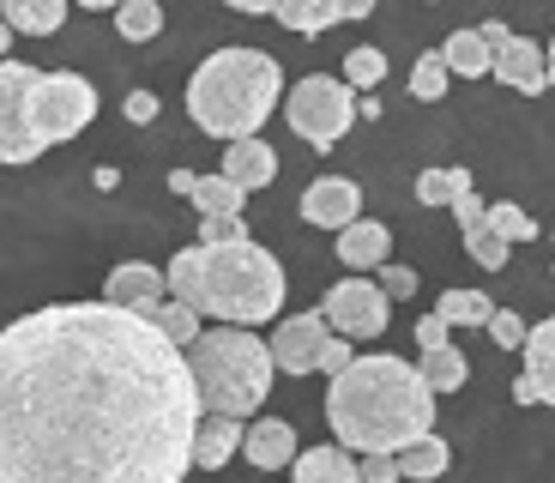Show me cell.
Wrapping results in <instances>:
<instances>
[{
    "instance_id": "1",
    "label": "cell",
    "mask_w": 555,
    "mask_h": 483,
    "mask_svg": "<svg viewBox=\"0 0 555 483\" xmlns=\"http://www.w3.org/2000/svg\"><path fill=\"white\" fill-rule=\"evenodd\" d=\"M199 417L152 315L49 303L0 327V483H181Z\"/></svg>"
},
{
    "instance_id": "2",
    "label": "cell",
    "mask_w": 555,
    "mask_h": 483,
    "mask_svg": "<svg viewBox=\"0 0 555 483\" xmlns=\"http://www.w3.org/2000/svg\"><path fill=\"white\" fill-rule=\"evenodd\" d=\"M326 423L345 454H404L435 435V393L416 363L404 357H357L326 386Z\"/></svg>"
},
{
    "instance_id": "3",
    "label": "cell",
    "mask_w": 555,
    "mask_h": 483,
    "mask_svg": "<svg viewBox=\"0 0 555 483\" xmlns=\"http://www.w3.org/2000/svg\"><path fill=\"white\" fill-rule=\"evenodd\" d=\"M164 278H169V296L176 303H188L199 320L211 315L218 327H260L291 296L278 254H266L254 236L248 242H218V249L194 242V249H181L169 260Z\"/></svg>"
},
{
    "instance_id": "4",
    "label": "cell",
    "mask_w": 555,
    "mask_h": 483,
    "mask_svg": "<svg viewBox=\"0 0 555 483\" xmlns=\"http://www.w3.org/2000/svg\"><path fill=\"white\" fill-rule=\"evenodd\" d=\"M278 97H284L278 61L266 49L230 42V49H218V55H206L194 67V79H188V115H194L199 134L236 145V139H260L266 115L278 110Z\"/></svg>"
},
{
    "instance_id": "5",
    "label": "cell",
    "mask_w": 555,
    "mask_h": 483,
    "mask_svg": "<svg viewBox=\"0 0 555 483\" xmlns=\"http://www.w3.org/2000/svg\"><path fill=\"white\" fill-rule=\"evenodd\" d=\"M188 374L206 417H254L272 393L278 363L272 345L254 339V327H206L188 345Z\"/></svg>"
},
{
    "instance_id": "6",
    "label": "cell",
    "mask_w": 555,
    "mask_h": 483,
    "mask_svg": "<svg viewBox=\"0 0 555 483\" xmlns=\"http://www.w3.org/2000/svg\"><path fill=\"white\" fill-rule=\"evenodd\" d=\"M284 122H291L296 139H308L314 152L338 145V139L357 127V91L345 79H326V73H308V79L291 85L284 97Z\"/></svg>"
},
{
    "instance_id": "7",
    "label": "cell",
    "mask_w": 555,
    "mask_h": 483,
    "mask_svg": "<svg viewBox=\"0 0 555 483\" xmlns=\"http://www.w3.org/2000/svg\"><path fill=\"white\" fill-rule=\"evenodd\" d=\"M98 122V91L85 73H37L30 85V127H37V145H61V139L85 134Z\"/></svg>"
},
{
    "instance_id": "8",
    "label": "cell",
    "mask_w": 555,
    "mask_h": 483,
    "mask_svg": "<svg viewBox=\"0 0 555 483\" xmlns=\"http://www.w3.org/2000/svg\"><path fill=\"white\" fill-rule=\"evenodd\" d=\"M30 85L37 67L25 61H0V164H37V127H30Z\"/></svg>"
},
{
    "instance_id": "9",
    "label": "cell",
    "mask_w": 555,
    "mask_h": 483,
    "mask_svg": "<svg viewBox=\"0 0 555 483\" xmlns=\"http://www.w3.org/2000/svg\"><path fill=\"white\" fill-rule=\"evenodd\" d=\"M326 327L338 332V339H380L392 320V296L375 284V278H345V284L326 290Z\"/></svg>"
},
{
    "instance_id": "10",
    "label": "cell",
    "mask_w": 555,
    "mask_h": 483,
    "mask_svg": "<svg viewBox=\"0 0 555 483\" xmlns=\"http://www.w3.org/2000/svg\"><path fill=\"white\" fill-rule=\"evenodd\" d=\"M326 339H333V327H326V315H291L278 320V332L266 339L272 345V363L284 374H320V351H326Z\"/></svg>"
},
{
    "instance_id": "11",
    "label": "cell",
    "mask_w": 555,
    "mask_h": 483,
    "mask_svg": "<svg viewBox=\"0 0 555 483\" xmlns=\"http://www.w3.org/2000/svg\"><path fill=\"white\" fill-rule=\"evenodd\" d=\"M489 73H495L507 91H519V97H538L543 85H550V61H543V42H531V37H507V42H495L489 49Z\"/></svg>"
},
{
    "instance_id": "12",
    "label": "cell",
    "mask_w": 555,
    "mask_h": 483,
    "mask_svg": "<svg viewBox=\"0 0 555 483\" xmlns=\"http://www.w3.org/2000/svg\"><path fill=\"white\" fill-rule=\"evenodd\" d=\"M302 218L314 224V230H350V224L362 218V188H357L350 176H320V181H308Z\"/></svg>"
},
{
    "instance_id": "13",
    "label": "cell",
    "mask_w": 555,
    "mask_h": 483,
    "mask_svg": "<svg viewBox=\"0 0 555 483\" xmlns=\"http://www.w3.org/2000/svg\"><path fill=\"white\" fill-rule=\"evenodd\" d=\"M103 303L133 308V315H152L157 303H169V278L157 272V266H145V260H127V266H115V272H109Z\"/></svg>"
},
{
    "instance_id": "14",
    "label": "cell",
    "mask_w": 555,
    "mask_h": 483,
    "mask_svg": "<svg viewBox=\"0 0 555 483\" xmlns=\"http://www.w3.org/2000/svg\"><path fill=\"white\" fill-rule=\"evenodd\" d=\"M296 429L284 423V417H260V423H248V435H242V459H248L254 471H278V466H296Z\"/></svg>"
},
{
    "instance_id": "15",
    "label": "cell",
    "mask_w": 555,
    "mask_h": 483,
    "mask_svg": "<svg viewBox=\"0 0 555 483\" xmlns=\"http://www.w3.org/2000/svg\"><path fill=\"white\" fill-rule=\"evenodd\" d=\"M223 181H236L242 193H260L278 181V152L266 139H236V145H223Z\"/></svg>"
},
{
    "instance_id": "16",
    "label": "cell",
    "mask_w": 555,
    "mask_h": 483,
    "mask_svg": "<svg viewBox=\"0 0 555 483\" xmlns=\"http://www.w3.org/2000/svg\"><path fill=\"white\" fill-rule=\"evenodd\" d=\"M242 435H248L242 417H199V429H194V471L230 466V459L242 454Z\"/></svg>"
},
{
    "instance_id": "17",
    "label": "cell",
    "mask_w": 555,
    "mask_h": 483,
    "mask_svg": "<svg viewBox=\"0 0 555 483\" xmlns=\"http://www.w3.org/2000/svg\"><path fill=\"white\" fill-rule=\"evenodd\" d=\"M526 386L538 393V405L555 411V315L526 332Z\"/></svg>"
},
{
    "instance_id": "18",
    "label": "cell",
    "mask_w": 555,
    "mask_h": 483,
    "mask_svg": "<svg viewBox=\"0 0 555 483\" xmlns=\"http://www.w3.org/2000/svg\"><path fill=\"white\" fill-rule=\"evenodd\" d=\"M387 249H392L387 224H369V218H357L350 230H338V260H345L350 272H369V266H380V260H387Z\"/></svg>"
},
{
    "instance_id": "19",
    "label": "cell",
    "mask_w": 555,
    "mask_h": 483,
    "mask_svg": "<svg viewBox=\"0 0 555 483\" xmlns=\"http://www.w3.org/2000/svg\"><path fill=\"white\" fill-rule=\"evenodd\" d=\"M67 7L73 0H0V18L25 37H55L67 25Z\"/></svg>"
},
{
    "instance_id": "20",
    "label": "cell",
    "mask_w": 555,
    "mask_h": 483,
    "mask_svg": "<svg viewBox=\"0 0 555 483\" xmlns=\"http://www.w3.org/2000/svg\"><path fill=\"white\" fill-rule=\"evenodd\" d=\"M296 483H362L357 471V454H345V447H308V454H296Z\"/></svg>"
},
{
    "instance_id": "21",
    "label": "cell",
    "mask_w": 555,
    "mask_h": 483,
    "mask_svg": "<svg viewBox=\"0 0 555 483\" xmlns=\"http://www.w3.org/2000/svg\"><path fill=\"white\" fill-rule=\"evenodd\" d=\"M278 25L296 37H320V30L345 25V7L338 0H278Z\"/></svg>"
},
{
    "instance_id": "22",
    "label": "cell",
    "mask_w": 555,
    "mask_h": 483,
    "mask_svg": "<svg viewBox=\"0 0 555 483\" xmlns=\"http://www.w3.org/2000/svg\"><path fill=\"white\" fill-rule=\"evenodd\" d=\"M392 459H399L404 483H429V478H441V471L453 466V447H447L441 435H423V442H411L404 454H392Z\"/></svg>"
},
{
    "instance_id": "23",
    "label": "cell",
    "mask_w": 555,
    "mask_h": 483,
    "mask_svg": "<svg viewBox=\"0 0 555 483\" xmlns=\"http://www.w3.org/2000/svg\"><path fill=\"white\" fill-rule=\"evenodd\" d=\"M441 61L459 79H477V73H489V42L477 37V30H453V37L441 42Z\"/></svg>"
},
{
    "instance_id": "24",
    "label": "cell",
    "mask_w": 555,
    "mask_h": 483,
    "mask_svg": "<svg viewBox=\"0 0 555 483\" xmlns=\"http://www.w3.org/2000/svg\"><path fill=\"white\" fill-rule=\"evenodd\" d=\"M435 315H441L447 327H489L495 303H489L483 290H441V303H435Z\"/></svg>"
},
{
    "instance_id": "25",
    "label": "cell",
    "mask_w": 555,
    "mask_h": 483,
    "mask_svg": "<svg viewBox=\"0 0 555 483\" xmlns=\"http://www.w3.org/2000/svg\"><path fill=\"white\" fill-rule=\"evenodd\" d=\"M194 206H199V218H242V206H248V193H242L236 181H223V176H199Z\"/></svg>"
},
{
    "instance_id": "26",
    "label": "cell",
    "mask_w": 555,
    "mask_h": 483,
    "mask_svg": "<svg viewBox=\"0 0 555 483\" xmlns=\"http://www.w3.org/2000/svg\"><path fill=\"white\" fill-rule=\"evenodd\" d=\"M115 30H121L127 42H152L157 30H164V0H121V7H115Z\"/></svg>"
},
{
    "instance_id": "27",
    "label": "cell",
    "mask_w": 555,
    "mask_h": 483,
    "mask_svg": "<svg viewBox=\"0 0 555 483\" xmlns=\"http://www.w3.org/2000/svg\"><path fill=\"white\" fill-rule=\"evenodd\" d=\"M416 374H423L429 393H453V386H465V357H459L453 345H435V351H423Z\"/></svg>"
},
{
    "instance_id": "28",
    "label": "cell",
    "mask_w": 555,
    "mask_h": 483,
    "mask_svg": "<svg viewBox=\"0 0 555 483\" xmlns=\"http://www.w3.org/2000/svg\"><path fill=\"white\" fill-rule=\"evenodd\" d=\"M152 327L164 332L169 345H181V351L194 345L199 332H206V327H199V315H194V308H188V303H176V296H169V303H157V308H152Z\"/></svg>"
},
{
    "instance_id": "29",
    "label": "cell",
    "mask_w": 555,
    "mask_h": 483,
    "mask_svg": "<svg viewBox=\"0 0 555 483\" xmlns=\"http://www.w3.org/2000/svg\"><path fill=\"white\" fill-rule=\"evenodd\" d=\"M380 79H387V55H380L375 42H362V49H350V55H345V85L357 97H369Z\"/></svg>"
},
{
    "instance_id": "30",
    "label": "cell",
    "mask_w": 555,
    "mask_h": 483,
    "mask_svg": "<svg viewBox=\"0 0 555 483\" xmlns=\"http://www.w3.org/2000/svg\"><path fill=\"white\" fill-rule=\"evenodd\" d=\"M459 188H472V169H423L416 176V200L423 206H453Z\"/></svg>"
},
{
    "instance_id": "31",
    "label": "cell",
    "mask_w": 555,
    "mask_h": 483,
    "mask_svg": "<svg viewBox=\"0 0 555 483\" xmlns=\"http://www.w3.org/2000/svg\"><path fill=\"white\" fill-rule=\"evenodd\" d=\"M447 61H441V49H429V55H416V67H411V97L416 103H435V97H447Z\"/></svg>"
},
{
    "instance_id": "32",
    "label": "cell",
    "mask_w": 555,
    "mask_h": 483,
    "mask_svg": "<svg viewBox=\"0 0 555 483\" xmlns=\"http://www.w3.org/2000/svg\"><path fill=\"white\" fill-rule=\"evenodd\" d=\"M465 249H472V260L483 266V272H501L507 266V242H501L489 224H477V230H465Z\"/></svg>"
},
{
    "instance_id": "33",
    "label": "cell",
    "mask_w": 555,
    "mask_h": 483,
    "mask_svg": "<svg viewBox=\"0 0 555 483\" xmlns=\"http://www.w3.org/2000/svg\"><path fill=\"white\" fill-rule=\"evenodd\" d=\"M483 224L501 236V242H531V236H538V224H531L519 206H489V218H483Z\"/></svg>"
},
{
    "instance_id": "34",
    "label": "cell",
    "mask_w": 555,
    "mask_h": 483,
    "mask_svg": "<svg viewBox=\"0 0 555 483\" xmlns=\"http://www.w3.org/2000/svg\"><path fill=\"white\" fill-rule=\"evenodd\" d=\"M526 320L514 315V308H495V315H489V339H495L501 351H526Z\"/></svg>"
},
{
    "instance_id": "35",
    "label": "cell",
    "mask_w": 555,
    "mask_h": 483,
    "mask_svg": "<svg viewBox=\"0 0 555 483\" xmlns=\"http://www.w3.org/2000/svg\"><path fill=\"white\" fill-rule=\"evenodd\" d=\"M453 218H459V230H477V224L489 218L483 193H477V188H459V193H453Z\"/></svg>"
},
{
    "instance_id": "36",
    "label": "cell",
    "mask_w": 555,
    "mask_h": 483,
    "mask_svg": "<svg viewBox=\"0 0 555 483\" xmlns=\"http://www.w3.org/2000/svg\"><path fill=\"white\" fill-rule=\"evenodd\" d=\"M350 363H357V345H350V339H326V351H320V374H326V381H333V374H345Z\"/></svg>"
},
{
    "instance_id": "37",
    "label": "cell",
    "mask_w": 555,
    "mask_h": 483,
    "mask_svg": "<svg viewBox=\"0 0 555 483\" xmlns=\"http://www.w3.org/2000/svg\"><path fill=\"white\" fill-rule=\"evenodd\" d=\"M199 242L206 249H218V242H248V230H242V218H199Z\"/></svg>"
},
{
    "instance_id": "38",
    "label": "cell",
    "mask_w": 555,
    "mask_h": 483,
    "mask_svg": "<svg viewBox=\"0 0 555 483\" xmlns=\"http://www.w3.org/2000/svg\"><path fill=\"white\" fill-rule=\"evenodd\" d=\"M362 483H404L399 478V459H392V454H362Z\"/></svg>"
},
{
    "instance_id": "39",
    "label": "cell",
    "mask_w": 555,
    "mask_h": 483,
    "mask_svg": "<svg viewBox=\"0 0 555 483\" xmlns=\"http://www.w3.org/2000/svg\"><path fill=\"white\" fill-rule=\"evenodd\" d=\"M380 290H387L392 303H399V296H416V272L411 266H387V272H380Z\"/></svg>"
},
{
    "instance_id": "40",
    "label": "cell",
    "mask_w": 555,
    "mask_h": 483,
    "mask_svg": "<svg viewBox=\"0 0 555 483\" xmlns=\"http://www.w3.org/2000/svg\"><path fill=\"white\" fill-rule=\"evenodd\" d=\"M127 122H133V127L157 122V97L152 91H133V97H127Z\"/></svg>"
},
{
    "instance_id": "41",
    "label": "cell",
    "mask_w": 555,
    "mask_h": 483,
    "mask_svg": "<svg viewBox=\"0 0 555 483\" xmlns=\"http://www.w3.org/2000/svg\"><path fill=\"white\" fill-rule=\"evenodd\" d=\"M416 345H423V351L447 345V320L441 315H423V320H416Z\"/></svg>"
},
{
    "instance_id": "42",
    "label": "cell",
    "mask_w": 555,
    "mask_h": 483,
    "mask_svg": "<svg viewBox=\"0 0 555 483\" xmlns=\"http://www.w3.org/2000/svg\"><path fill=\"white\" fill-rule=\"evenodd\" d=\"M194 188H199V176H194V169H169V193H181V200H194Z\"/></svg>"
},
{
    "instance_id": "43",
    "label": "cell",
    "mask_w": 555,
    "mask_h": 483,
    "mask_svg": "<svg viewBox=\"0 0 555 483\" xmlns=\"http://www.w3.org/2000/svg\"><path fill=\"white\" fill-rule=\"evenodd\" d=\"M223 7H236V13H278V0H223Z\"/></svg>"
},
{
    "instance_id": "44",
    "label": "cell",
    "mask_w": 555,
    "mask_h": 483,
    "mask_svg": "<svg viewBox=\"0 0 555 483\" xmlns=\"http://www.w3.org/2000/svg\"><path fill=\"white\" fill-rule=\"evenodd\" d=\"M338 7H345V18H369V13H375V0H338Z\"/></svg>"
},
{
    "instance_id": "45",
    "label": "cell",
    "mask_w": 555,
    "mask_h": 483,
    "mask_svg": "<svg viewBox=\"0 0 555 483\" xmlns=\"http://www.w3.org/2000/svg\"><path fill=\"white\" fill-rule=\"evenodd\" d=\"M357 115H369V122H380V97L369 91V97H357Z\"/></svg>"
},
{
    "instance_id": "46",
    "label": "cell",
    "mask_w": 555,
    "mask_h": 483,
    "mask_svg": "<svg viewBox=\"0 0 555 483\" xmlns=\"http://www.w3.org/2000/svg\"><path fill=\"white\" fill-rule=\"evenodd\" d=\"M7 49H13V25L0 18V61H7Z\"/></svg>"
},
{
    "instance_id": "47",
    "label": "cell",
    "mask_w": 555,
    "mask_h": 483,
    "mask_svg": "<svg viewBox=\"0 0 555 483\" xmlns=\"http://www.w3.org/2000/svg\"><path fill=\"white\" fill-rule=\"evenodd\" d=\"M85 13H103V7H121V0H79Z\"/></svg>"
},
{
    "instance_id": "48",
    "label": "cell",
    "mask_w": 555,
    "mask_h": 483,
    "mask_svg": "<svg viewBox=\"0 0 555 483\" xmlns=\"http://www.w3.org/2000/svg\"><path fill=\"white\" fill-rule=\"evenodd\" d=\"M543 61H550V85H555V37L543 42Z\"/></svg>"
},
{
    "instance_id": "49",
    "label": "cell",
    "mask_w": 555,
    "mask_h": 483,
    "mask_svg": "<svg viewBox=\"0 0 555 483\" xmlns=\"http://www.w3.org/2000/svg\"><path fill=\"white\" fill-rule=\"evenodd\" d=\"M429 7H435V0H429Z\"/></svg>"
}]
</instances>
